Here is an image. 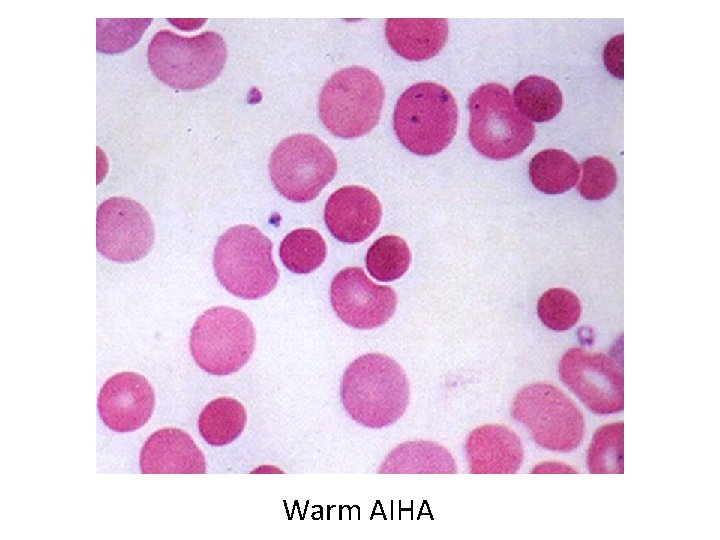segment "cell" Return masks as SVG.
Instances as JSON below:
<instances>
[{"instance_id": "1", "label": "cell", "mask_w": 720, "mask_h": 540, "mask_svg": "<svg viewBox=\"0 0 720 540\" xmlns=\"http://www.w3.org/2000/svg\"><path fill=\"white\" fill-rule=\"evenodd\" d=\"M341 401L347 414L367 428L395 423L409 404V383L402 367L380 353L361 355L346 368Z\"/></svg>"}, {"instance_id": "2", "label": "cell", "mask_w": 720, "mask_h": 540, "mask_svg": "<svg viewBox=\"0 0 720 540\" xmlns=\"http://www.w3.org/2000/svg\"><path fill=\"white\" fill-rule=\"evenodd\" d=\"M226 59L225 41L214 31L186 37L163 29L148 46L151 71L177 90H194L210 84L222 72Z\"/></svg>"}, {"instance_id": "3", "label": "cell", "mask_w": 720, "mask_h": 540, "mask_svg": "<svg viewBox=\"0 0 720 540\" xmlns=\"http://www.w3.org/2000/svg\"><path fill=\"white\" fill-rule=\"evenodd\" d=\"M458 109L451 92L434 82L410 86L399 97L393 116L395 133L412 153L435 155L453 140Z\"/></svg>"}, {"instance_id": "4", "label": "cell", "mask_w": 720, "mask_h": 540, "mask_svg": "<svg viewBox=\"0 0 720 540\" xmlns=\"http://www.w3.org/2000/svg\"><path fill=\"white\" fill-rule=\"evenodd\" d=\"M213 262L219 282L243 299L266 296L279 278L272 242L252 225H236L224 232L215 246Z\"/></svg>"}, {"instance_id": "5", "label": "cell", "mask_w": 720, "mask_h": 540, "mask_svg": "<svg viewBox=\"0 0 720 540\" xmlns=\"http://www.w3.org/2000/svg\"><path fill=\"white\" fill-rule=\"evenodd\" d=\"M469 139L483 156L507 160L533 141L535 127L516 108L509 90L499 83L479 86L468 99Z\"/></svg>"}, {"instance_id": "6", "label": "cell", "mask_w": 720, "mask_h": 540, "mask_svg": "<svg viewBox=\"0 0 720 540\" xmlns=\"http://www.w3.org/2000/svg\"><path fill=\"white\" fill-rule=\"evenodd\" d=\"M383 102L380 78L370 69L351 66L326 81L319 97V115L333 135L360 137L378 124Z\"/></svg>"}, {"instance_id": "7", "label": "cell", "mask_w": 720, "mask_h": 540, "mask_svg": "<svg viewBox=\"0 0 720 540\" xmlns=\"http://www.w3.org/2000/svg\"><path fill=\"white\" fill-rule=\"evenodd\" d=\"M511 413L545 449L569 452L583 439L585 422L580 409L552 384L539 382L523 387L514 398Z\"/></svg>"}, {"instance_id": "8", "label": "cell", "mask_w": 720, "mask_h": 540, "mask_svg": "<svg viewBox=\"0 0 720 540\" xmlns=\"http://www.w3.org/2000/svg\"><path fill=\"white\" fill-rule=\"evenodd\" d=\"M255 330L248 316L235 308L217 306L195 321L190 334V351L201 369L213 375H229L251 358Z\"/></svg>"}, {"instance_id": "9", "label": "cell", "mask_w": 720, "mask_h": 540, "mask_svg": "<svg viewBox=\"0 0 720 540\" xmlns=\"http://www.w3.org/2000/svg\"><path fill=\"white\" fill-rule=\"evenodd\" d=\"M336 170L333 151L311 134L285 138L275 147L269 162L275 188L283 197L296 203L315 199L334 178Z\"/></svg>"}, {"instance_id": "10", "label": "cell", "mask_w": 720, "mask_h": 540, "mask_svg": "<svg viewBox=\"0 0 720 540\" xmlns=\"http://www.w3.org/2000/svg\"><path fill=\"white\" fill-rule=\"evenodd\" d=\"M559 375L562 382L592 412L608 415L623 410V373L609 356L572 348L560 361Z\"/></svg>"}, {"instance_id": "11", "label": "cell", "mask_w": 720, "mask_h": 540, "mask_svg": "<svg viewBox=\"0 0 720 540\" xmlns=\"http://www.w3.org/2000/svg\"><path fill=\"white\" fill-rule=\"evenodd\" d=\"M155 231L147 210L126 197H111L100 204L96 221V246L107 259L130 263L145 257Z\"/></svg>"}, {"instance_id": "12", "label": "cell", "mask_w": 720, "mask_h": 540, "mask_svg": "<svg viewBox=\"0 0 720 540\" xmlns=\"http://www.w3.org/2000/svg\"><path fill=\"white\" fill-rule=\"evenodd\" d=\"M331 304L348 326L373 329L384 325L394 314L397 294L389 286L371 281L360 267H347L331 283Z\"/></svg>"}, {"instance_id": "13", "label": "cell", "mask_w": 720, "mask_h": 540, "mask_svg": "<svg viewBox=\"0 0 720 540\" xmlns=\"http://www.w3.org/2000/svg\"><path fill=\"white\" fill-rule=\"evenodd\" d=\"M155 404L154 390L138 373L121 372L106 380L98 396L103 422L116 432H131L150 419Z\"/></svg>"}, {"instance_id": "14", "label": "cell", "mask_w": 720, "mask_h": 540, "mask_svg": "<svg viewBox=\"0 0 720 540\" xmlns=\"http://www.w3.org/2000/svg\"><path fill=\"white\" fill-rule=\"evenodd\" d=\"M382 207L377 196L364 187L347 185L328 198L324 219L330 233L349 244L367 239L379 226Z\"/></svg>"}, {"instance_id": "15", "label": "cell", "mask_w": 720, "mask_h": 540, "mask_svg": "<svg viewBox=\"0 0 720 540\" xmlns=\"http://www.w3.org/2000/svg\"><path fill=\"white\" fill-rule=\"evenodd\" d=\"M465 452L472 474H512L519 470L524 457L518 435L500 424H485L472 430L465 442Z\"/></svg>"}, {"instance_id": "16", "label": "cell", "mask_w": 720, "mask_h": 540, "mask_svg": "<svg viewBox=\"0 0 720 540\" xmlns=\"http://www.w3.org/2000/svg\"><path fill=\"white\" fill-rule=\"evenodd\" d=\"M143 474H203L206 462L192 437L177 428L152 433L140 453Z\"/></svg>"}, {"instance_id": "17", "label": "cell", "mask_w": 720, "mask_h": 540, "mask_svg": "<svg viewBox=\"0 0 720 540\" xmlns=\"http://www.w3.org/2000/svg\"><path fill=\"white\" fill-rule=\"evenodd\" d=\"M449 27L443 18H389L385 34L391 48L411 61L437 55L444 47Z\"/></svg>"}, {"instance_id": "18", "label": "cell", "mask_w": 720, "mask_h": 540, "mask_svg": "<svg viewBox=\"0 0 720 540\" xmlns=\"http://www.w3.org/2000/svg\"><path fill=\"white\" fill-rule=\"evenodd\" d=\"M451 454L430 441H411L397 446L386 458L380 473H456Z\"/></svg>"}, {"instance_id": "19", "label": "cell", "mask_w": 720, "mask_h": 540, "mask_svg": "<svg viewBox=\"0 0 720 540\" xmlns=\"http://www.w3.org/2000/svg\"><path fill=\"white\" fill-rule=\"evenodd\" d=\"M247 422L243 404L235 398L219 397L209 402L199 416V432L211 446L232 443L242 434Z\"/></svg>"}, {"instance_id": "20", "label": "cell", "mask_w": 720, "mask_h": 540, "mask_svg": "<svg viewBox=\"0 0 720 540\" xmlns=\"http://www.w3.org/2000/svg\"><path fill=\"white\" fill-rule=\"evenodd\" d=\"M580 167L567 152L546 149L534 155L529 163V177L536 189L546 194H561L575 186Z\"/></svg>"}, {"instance_id": "21", "label": "cell", "mask_w": 720, "mask_h": 540, "mask_svg": "<svg viewBox=\"0 0 720 540\" xmlns=\"http://www.w3.org/2000/svg\"><path fill=\"white\" fill-rule=\"evenodd\" d=\"M514 104L528 120L546 122L553 119L562 109V92L555 82L531 75L514 88Z\"/></svg>"}, {"instance_id": "22", "label": "cell", "mask_w": 720, "mask_h": 540, "mask_svg": "<svg viewBox=\"0 0 720 540\" xmlns=\"http://www.w3.org/2000/svg\"><path fill=\"white\" fill-rule=\"evenodd\" d=\"M279 254L288 270L297 274H307L324 262L327 248L324 239L316 230L299 228L285 236Z\"/></svg>"}, {"instance_id": "23", "label": "cell", "mask_w": 720, "mask_h": 540, "mask_svg": "<svg viewBox=\"0 0 720 540\" xmlns=\"http://www.w3.org/2000/svg\"><path fill=\"white\" fill-rule=\"evenodd\" d=\"M411 253L405 240L395 235L378 238L367 251L366 267L370 275L381 282L403 276L409 268Z\"/></svg>"}, {"instance_id": "24", "label": "cell", "mask_w": 720, "mask_h": 540, "mask_svg": "<svg viewBox=\"0 0 720 540\" xmlns=\"http://www.w3.org/2000/svg\"><path fill=\"white\" fill-rule=\"evenodd\" d=\"M622 422L606 424L594 434L587 453V466L590 473H623Z\"/></svg>"}, {"instance_id": "25", "label": "cell", "mask_w": 720, "mask_h": 540, "mask_svg": "<svg viewBox=\"0 0 720 540\" xmlns=\"http://www.w3.org/2000/svg\"><path fill=\"white\" fill-rule=\"evenodd\" d=\"M537 312L546 327L555 331H565L578 322L581 304L572 291L552 288L539 298Z\"/></svg>"}, {"instance_id": "26", "label": "cell", "mask_w": 720, "mask_h": 540, "mask_svg": "<svg viewBox=\"0 0 720 540\" xmlns=\"http://www.w3.org/2000/svg\"><path fill=\"white\" fill-rule=\"evenodd\" d=\"M152 19H97L99 52L119 53L135 45Z\"/></svg>"}, {"instance_id": "27", "label": "cell", "mask_w": 720, "mask_h": 540, "mask_svg": "<svg viewBox=\"0 0 720 540\" xmlns=\"http://www.w3.org/2000/svg\"><path fill=\"white\" fill-rule=\"evenodd\" d=\"M582 177L578 185L579 193L588 200H600L608 197L617 184L614 165L604 157L592 156L582 162Z\"/></svg>"}]
</instances>
